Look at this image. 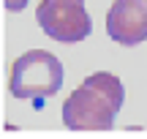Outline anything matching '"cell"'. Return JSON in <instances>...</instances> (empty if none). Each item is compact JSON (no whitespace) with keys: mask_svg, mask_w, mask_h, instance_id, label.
Instances as JSON below:
<instances>
[{"mask_svg":"<svg viewBox=\"0 0 147 139\" xmlns=\"http://www.w3.org/2000/svg\"><path fill=\"white\" fill-rule=\"evenodd\" d=\"M63 87V65L47 49H30L11 65L8 90L14 98H30L41 107L47 98L57 96Z\"/></svg>","mask_w":147,"mask_h":139,"instance_id":"7a4b0ae2","label":"cell"},{"mask_svg":"<svg viewBox=\"0 0 147 139\" xmlns=\"http://www.w3.org/2000/svg\"><path fill=\"white\" fill-rule=\"evenodd\" d=\"M123 101V82L109 71H95L65 98L63 123L71 131H109Z\"/></svg>","mask_w":147,"mask_h":139,"instance_id":"6da1fadb","label":"cell"},{"mask_svg":"<svg viewBox=\"0 0 147 139\" xmlns=\"http://www.w3.org/2000/svg\"><path fill=\"white\" fill-rule=\"evenodd\" d=\"M3 5H5L8 11H22V8L27 5V0H3Z\"/></svg>","mask_w":147,"mask_h":139,"instance_id":"5b68a950","label":"cell"},{"mask_svg":"<svg viewBox=\"0 0 147 139\" xmlns=\"http://www.w3.org/2000/svg\"><path fill=\"white\" fill-rule=\"evenodd\" d=\"M36 22L49 38L60 44H79L93 33L90 14L84 11V0H41Z\"/></svg>","mask_w":147,"mask_h":139,"instance_id":"3957f363","label":"cell"},{"mask_svg":"<svg viewBox=\"0 0 147 139\" xmlns=\"http://www.w3.org/2000/svg\"><path fill=\"white\" fill-rule=\"evenodd\" d=\"M106 33L123 47L147 41V0H115L106 14Z\"/></svg>","mask_w":147,"mask_h":139,"instance_id":"277c9868","label":"cell"}]
</instances>
